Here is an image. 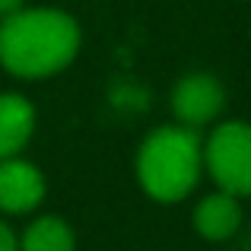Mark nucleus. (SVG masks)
Listing matches in <instances>:
<instances>
[{"instance_id":"nucleus-1","label":"nucleus","mask_w":251,"mask_h":251,"mask_svg":"<svg viewBox=\"0 0 251 251\" xmlns=\"http://www.w3.org/2000/svg\"><path fill=\"white\" fill-rule=\"evenodd\" d=\"M80 51V25L70 13L35 6L0 19V64L13 76L42 80L67 67Z\"/></svg>"},{"instance_id":"nucleus-2","label":"nucleus","mask_w":251,"mask_h":251,"mask_svg":"<svg viewBox=\"0 0 251 251\" xmlns=\"http://www.w3.org/2000/svg\"><path fill=\"white\" fill-rule=\"evenodd\" d=\"M203 169V143L194 127L169 124L140 143L137 178L140 188L159 203H178L197 188Z\"/></svg>"},{"instance_id":"nucleus-3","label":"nucleus","mask_w":251,"mask_h":251,"mask_svg":"<svg viewBox=\"0 0 251 251\" xmlns=\"http://www.w3.org/2000/svg\"><path fill=\"white\" fill-rule=\"evenodd\" d=\"M203 166L216 188L232 197L251 194V124L223 121L203 143Z\"/></svg>"},{"instance_id":"nucleus-4","label":"nucleus","mask_w":251,"mask_h":251,"mask_svg":"<svg viewBox=\"0 0 251 251\" xmlns=\"http://www.w3.org/2000/svg\"><path fill=\"white\" fill-rule=\"evenodd\" d=\"M226 108V89L210 74H188L172 89V111L184 127H203Z\"/></svg>"},{"instance_id":"nucleus-5","label":"nucleus","mask_w":251,"mask_h":251,"mask_svg":"<svg viewBox=\"0 0 251 251\" xmlns=\"http://www.w3.org/2000/svg\"><path fill=\"white\" fill-rule=\"evenodd\" d=\"M45 197V175L38 166L10 156L0 159V210L3 213H29Z\"/></svg>"},{"instance_id":"nucleus-6","label":"nucleus","mask_w":251,"mask_h":251,"mask_svg":"<svg viewBox=\"0 0 251 251\" xmlns=\"http://www.w3.org/2000/svg\"><path fill=\"white\" fill-rule=\"evenodd\" d=\"M35 130V108L19 92H0V159L19 156Z\"/></svg>"},{"instance_id":"nucleus-7","label":"nucleus","mask_w":251,"mask_h":251,"mask_svg":"<svg viewBox=\"0 0 251 251\" xmlns=\"http://www.w3.org/2000/svg\"><path fill=\"white\" fill-rule=\"evenodd\" d=\"M239 226H242L239 197L226 194V191L207 194L194 207V229L207 242H226V239H232V235L239 232Z\"/></svg>"},{"instance_id":"nucleus-8","label":"nucleus","mask_w":251,"mask_h":251,"mask_svg":"<svg viewBox=\"0 0 251 251\" xmlns=\"http://www.w3.org/2000/svg\"><path fill=\"white\" fill-rule=\"evenodd\" d=\"M19 251H76L74 229L61 216H38L23 232Z\"/></svg>"},{"instance_id":"nucleus-9","label":"nucleus","mask_w":251,"mask_h":251,"mask_svg":"<svg viewBox=\"0 0 251 251\" xmlns=\"http://www.w3.org/2000/svg\"><path fill=\"white\" fill-rule=\"evenodd\" d=\"M0 251H19V239L6 223H0Z\"/></svg>"},{"instance_id":"nucleus-10","label":"nucleus","mask_w":251,"mask_h":251,"mask_svg":"<svg viewBox=\"0 0 251 251\" xmlns=\"http://www.w3.org/2000/svg\"><path fill=\"white\" fill-rule=\"evenodd\" d=\"M16 10H23V0H0V16H10Z\"/></svg>"}]
</instances>
